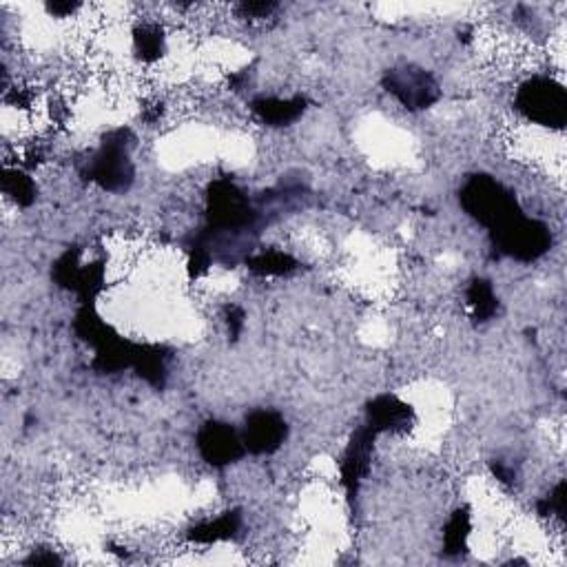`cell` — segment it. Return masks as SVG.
I'll return each instance as SVG.
<instances>
[{"instance_id":"1","label":"cell","mask_w":567,"mask_h":567,"mask_svg":"<svg viewBox=\"0 0 567 567\" xmlns=\"http://www.w3.org/2000/svg\"><path fill=\"white\" fill-rule=\"evenodd\" d=\"M517 106L528 121L550 129H563L567 118L565 89L550 78H532L521 85Z\"/></svg>"},{"instance_id":"2","label":"cell","mask_w":567,"mask_h":567,"mask_svg":"<svg viewBox=\"0 0 567 567\" xmlns=\"http://www.w3.org/2000/svg\"><path fill=\"white\" fill-rule=\"evenodd\" d=\"M464 206L468 209V213H472L481 224L492 226V229H501L503 224H507L509 219H515L517 215H521L517 211V202L515 196L505 191L496 180L481 176V178H472L464 193H462Z\"/></svg>"},{"instance_id":"3","label":"cell","mask_w":567,"mask_h":567,"mask_svg":"<svg viewBox=\"0 0 567 567\" xmlns=\"http://www.w3.org/2000/svg\"><path fill=\"white\" fill-rule=\"evenodd\" d=\"M496 244L499 251H503L509 257L532 262L550 249L552 236L545 224L517 215L515 219L503 224L501 229H496Z\"/></svg>"},{"instance_id":"4","label":"cell","mask_w":567,"mask_h":567,"mask_svg":"<svg viewBox=\"0 0 567 567\" xmlns=\"http://www.w3.org/2000/svg\"><path fill=\"white\" fill-rule=\"evenodd\" d=\"M87 176L91 182L100 185L106 191H121L129 187V182L134 180V166L123 131L102 144V149L93 155L87 168Z\"/></svg>"},{"instance_id":"5","label":"cell","mask_w":567,"mask_h":567,"mask_svg":"<svg viewBox=\"0 0 567 567\" xmlns=\"http://www.w3.org/2000/svg\"><path fill=\"white\" fill-rule=\"evenodd\" d=\"M198 448L209 464L226 466L242 457L244 439H240V434L229 426L209 424L198 437Z\"/></svg>"},{"instance_id":"6","label":"cell","mask_w":567,"mask_h":567,"mask_svg":"<svg viewBox=\"0 0 567 567\" xmlns=\"http://www.w3.org/2000/svg\"><path fill=\"white\" fill-rule=\"evenodd\" d=\"M388 91L400 98L406 106L424 109L437 100V85L426 72L404 70L388 76Z\"/></svg>"},{"instance_id":"7","label":"cell","mask_w":567,"mask_h":567,"mask_svg":"<svg viewBox=\"0 0 567 567\" xmlns=\"http://www.w3.org/2000/svg\"><path fill=\"white\" fill-rule=\"evenodd\" d=\"M287 437V424L275 413H255L247 421L244 445L255 452V455H270Z\"/></svg>"},{"instance_id":"8","label":"cell","mask_w":567,"mask_h":567,"mask_svg":"<svg viewBox=\"0 0 567 567\" xmlns=\"http://www.w3.org/2000/svg\"><path fill=\"white\" fill-rule=\"evenodd\" d=\"M370 430H388V432H402L408 430V424L413 419L411 406L396 400V396H379V400L370 406Z\"/></svg>"},{"instance_id":"9","label":"cell","mask_w":567,"mask_h":567,"mask_svg":"<svg viewBox=\"0 0 567 567\" xmlns=\"http://www.w3.org/2000/svg\"><path fill=\"white\" fill-rule=\"evenodd\" d=\"M257 116L270 125H287L304 111L302 98H264L253 104Z\"/></svg>"},{"instance_id":"10","label":"cell","mask_w":567,"mask_h":567,"mask_svg":"<svg viewBox=\"0 0 567 567\" xmlns=\"http://www.w3.org/2000/svg\"><path fill=\"white\" fill-rule=\"evenodd\" d=\"M468 300H470V306H472L475 315L479 317V322L490 319L494 315V311H496V298H494L488 281L477 279L470 287V291H468Z\"/></svg>"},{"instance_id":"11","label":"cell","mask_w":567,"mask_h":567,"mask_svg":"<svg viewBox=\"0 0 567 567\" xmlns=\"http://www.w3.org/2000/svg\"><path fill=\"white\" fill-rule=\"evenodd\" d=\"M293 266L295 262L287 253H277V251L262 253L251 262V268L260 275H281V273H289Z\"/></svg>"}]
</instances>
